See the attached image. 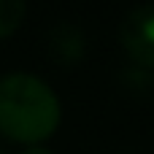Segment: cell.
I'll use <instances>...</instances> for the list:
<instances>
[{
  "label": "cell",
  "mask_w": 154,
  "mask_h": 154,
  "mask_svg": "<svg viewBox=\"0 0 154 154\" xmlns=\"http://www.w3.org/2000/svg\"><path fill=\"white\" fill-rule=\"evenodd\" d=\"M62 119L60 97L32 73H8L0 79V135L41 146Z\"/></svg>",
  "instance_id": "1"
},
{
  "label": "cell",
  "mask_w": 154,
  "mask_h": 154,
  "mask_svg": "<svg viewBox=\"0 0 154 154\" xmlns=\"http://www.w3.org/2000/svg\"><path fill=\"white\" fill-rule=\"evenodd\" d=\"M119 41L133 65L154 70V3L135 5L119 22Z\"/></svg>",
  "instance_id": "2"
},
{
  "label": "cell",
  "mask_w": 154,
  "mask_h": 154,
  "mask_svg": "<svg viewBox=\"0 0 154 154\" xmlns=\"http://www.w3.org/2000/svg\"><path fill=\"white\" fill-rule=\"evenodd\" d=\"M84 49H87V38H84V32H81L79 24H73V22H57L51 27V32H49V54L60 65H65V68L76 65L84 57Z\"/></svg>",
  "instance_id": "3"
},
{
  "label": "cell",
  "mask_w": 154,
  "mask_h": 154,
  "mask_svg": "<svg viewBox=\"0 0 154 154\" xmlns=\"http://www.w3.org/2000/svg\"><path fill=\"white\" fill-rule=\"evenodd\" d=\"M27 5L22 0H0V38H8L24 19Z\"/></svg>",
  "instance_id": "4"
},
{
  "label": "cell",
  "mask_w": 154,
  "mask_h": 154,
  "mask_svg": "<svg viewBox=\"0 0 154 154\" xmlns=\"http://www.w3.org/2000/svg\"><path fill=\"white\" fill-rule=\"evenodd\" d=\"M122 81H125V87L146 92L149 87H154V70L152 68H141V65H130L127 70H122Z\"/></svg>",
  "instance_id": "5"
},
{
  "label": "cell",
  "mask_w": 154,
  "mask_h": 154,
  "mask_svg": "<svg viewBox=\"0 0 154 154\" xmlns=\"http://www.w3.org/2000/svg\"><path fill=\"white\" fill-rule=\"evenodd\" d=\"M22 154H54L51 149H46V146H27Z\"/></svg>",
  "instance_id": "6"
},
{
  "label": "cell",
  "mask_w": 154,
  "mask_h": 154,
  "mask_svg": "<svg viewBox=\"0 0 154 154\" xmlns=\"http://www.w3.org/2000/svg\"><path fill=\"white\" fill-rule=\"evenodd\" d=\"M0 154H5V149H3V146H0Z\"/></svg>",
  "instance_id": "7"
}]
</instances>
